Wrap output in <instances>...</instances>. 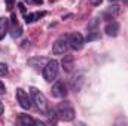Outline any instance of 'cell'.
I'll return each instance as SVG.
<instances>
[{"label":"cell","mask_w":128,"mask_h":126,"mask_svg":"<svg viewBox=\"0 0 128 126\" xmlns=\"http://www.w3.org/2000/svg\"><path fill=\"white\" fill-rule=\"evenodd\" d=\"M100 39V33L98 30H94V31H88V36H86V42H92V40H98Z\"/></svg>","instance_id":"obj_16"},{"label":"cell","mask_w":128,"mask_h":126,"mask_svg":"<svg viewBox=\"0 0 128 126\" xmlns=\"http://www.w3.org/2000/svg\"><path fill=\"white\" fill-rule=\"evenodd\" d=\"M4 92H6V86H4V83L0 80V95H3Z\"/></svg>","instance_id":"obj_20"},{"label":"cell","mask_w":128,"mask_h":126,"mask_svg":"<svg viewBox=\"0 0 128 126\" xmlns=\"http://www.w3.org/2000/svg\"><path fill=\"white\" fill-rule=\"evenodd\" d=\"M20 122L22 123V125H36V120L32 119L28 114H20Z\"/></svg>","instance_id":"obj_15"},{"label":"cell","mask_w":128,"mask_h":126,"mask_svg":"<svg viewBox=\"0 0 128 126\" xmlns=\"http://www.w3.org/2000/svg\"><path fill=\"white\" fill-rule=\"evenodd\" d=\"M45 13H40V12H34V13H26L24 15V19L27 24H32V22H36L37 19H40Z\"/></svg>","instance_id":"obj_13"},{"label":"cell","mask_w":128,"mask_h":126,"mask_svg":"<svg viewBox=\"0 0 128 126\" xmlns=\"http://www.w3.org/2000/svg\"><path fill=\"white\" fill-rule=\"evenodd\" d=\"M68 43H70V48L74 49V51H80L85 45V39L80 33H72L68 34Z\"/></svg>","instance_id":"obj_5"},{"label":"cell","mask_w":128,"mask_h":126,"mask_svg":"<svg viewBox=\"0 0 128 126\" xmlns=\"http://www.w3.org/2000/svg\"><path fill=\"white\" fill-rule=\"evenodd\" d=\"M58 68H60V63L57 60H51L45 64L43 67V77L46 82H52L57 79L58 76Z\"/></svg>","instance_id":"obj_2"},{"label":"cell","mask_w":128,"mask_h":126,"mask_svg":"<svg viewBox=\"0 0 128 126\" xmlns=\"http://www.w3.org/2000/svg\"><path fill=\"white\" fill-rule=\"evenodd\" d=\"M68 48H70V43H68V34H63V36H60V37L54 42L52 54H54V55H63V54L67 52Z\"/></svg>","instance_id":"obj_3"},{"label":"cell","mask_w":128,"mask_h":126,"mask_svg":"<svg viewBox=\"0 0 128 126\" xmlns=\"http://www.w3.org/2000/svg\"><path fill=\"white\" fill-rule=\"evenodd\" d=\"M16 101L20 102V105H21L24 110H30V107H32V99L28 98V94H27L24 89H21V88L16 89Z\"/></svg>","instance_id":"obj_6"},{"label":"cell","mask_w":128,"mask_h":126,"mask_svg":"<svg viewBox=\"0 0 128 126\" xmlns=\"http://www.w3.org/2000/svg\"><path fill=\"white\" fill-rule=\"evenodd\" d=\"M98 22H100V19H97L94 18L90 24H88V31H94V30H98Z\"/></svg>","instance_id":"obj_17"},{"label":"cell","mask_w":128,"mask_h":126,"mask_svg":"<svg viewBox=\"0 0 128 126\" xmlns=\"http://www.w3.org/2000/svg\"><path fill=\"white\" fill-rule=\"evenodd\" d=\"M18 7H20V10L26 15V6H24V3H18Z\"/></svg>","instance_id":"obj_21"},{"label":"cell","mask_w":128,"mask_h":126,"mask_svg":"<svg viewBox=\"0 0 128 126\" xmlns=\"http://www.w3.org/2000/svg\"><path fill=\"white\" fill-rule=\"evenodd\" d=\"M33 1H34L36 4H42V3H43V0H33Z\"/></svg>","instance_id":"obj_24"},{"label":"cell","mask_w":128,"mask_h":126,"mask_svg":"<svg viewBox=\"0 0 128 126\" xmlns=\"http://www.w3.org/2000/svg\"><path fill=\"white\" fill-rule=\"evenodd\" d=\"M119 12H121V7L118 6V4H112V6H109L104 12H103V18L104 19H113L115 16H118L119 15Z\"/></svg>","instance_id":"obj_9"},{"label":"cell","mask_w":128,"mask_h":126,"mask_svg":"<svg viewBox=\"0 0 128 126\" xmlns=\"http://www.w3.org/2000/svg\"><path fill=\"white\" fill-rule=\"evenodd\" d=\"M115 1H118V0H110V3H115Z\"/></svg>","instance_id":"obj_25"},{"label":"cell","mask_w":128,"mask_h":126,"mask_svg":"<svg viewBox=\"0 0 128 126\" xmlns=\"http://www.w3.org/2000/svg\"><path fill=\"white\" fill-rule=\"evenodd\" d=\"M45 63H48L45 58H30V60H28V65H32V67H34V68L43 67Z\"/></svg>","instance_id":"obj_14"},{"label":"cell","mask_w":128,"mask_h":126,"mask_svg":"<svg viewBox=\"0 0 128 126\" xmlns=\"http://www.w3.org/2000/svg\"><path fill=\"white\" fill-rule=\"evenodd\" d=\"M10 34H12V37H14V39L21 37V34H22V28L20 27V24H18V21H16V15H15V13H12V15H10Z\"/></svg>","instance_id":"obj_8"},{"label":"cell","mask_w":128,"mask_h":126,"mask_svg":"<svg viewBox=\"0 0 128 126\" xmlns=\"http://www.w3.org/2000/svg\"><path fill=\"white\" fill-rule=\"evenodd\" d=\"M52 95L55 96V98H66L67 94H68V91H67V85L64 83L63 80H58V82H55V85L52 86Z\"/></svg>","instance_id":"obj_7"},{"label":"cell","mask_w":128,"mask_h":126,"mask_svg":"<svg viewBox=\"0 0 128 126\" xmlns=\"http://www.w3.org/2000/svg\"><path fill=\"white\" fill-rule=\"evenodd\" d=\"M14 3H15V0H6V7H8V10H12Z\"/></svg>","instance_id":"obj_19"},{"label":"cell","mask_w":128,"mask_h":126,"mask_svg":"<svg viewBox=\"0 0 128 126\" xmlns=\"http://www.w3.org/2000/svg\"><path fill=\"white\" fill-rule=\"evenodd\" d=\"M124 3H127V4H128V0H124Z\"/></svg>","instance_id":"obj_26"},{"label":"cell","mask_w":128,"mask_h":126,"mask_svg":"<svg viewBox=\"0 0 128 126\" xmlns=\"http://www.w3.org/2000/svg\"><path fill=\"white\" fill-rule=\"evenodd\" d=\"M57 114L63 122H70L74 119V110L68 101H63L57 105Z\"/></svg>","instance_id":"obj_1"},{"label":"cell","mask_w":128,"mask_h":126,"mask_svg":"<svg viewBox=\"0 0 128 126\" xmlns=\"http://www.w3.org/2000/svg\"><path fill=\"white\" fill-rule=\"evenodd\" d=\"M8 31H9V19L6 16H2L0 18V40L4 39Z\"/></svg>","instance_id":"obj_11"},{"label":"cell","mask_w":128,"mask_h":126,"mask_svg":"<svg viewBox=\"0 0 128 126\" xmlns=\"http://www.w3.org/2000/svg\"><path fill=\"white\" fill-rule=\"evenodd\" d=\"M6 73H8V65L4 63H0V76H3Z\"/></svg>","instance_id":"obj_18"},{"label":"cell","mask_w":128,"mask_h":126,"mask_svg":"<svg viewBox=\"0 0 128 126\" xmlns=\"http://www.w3.org/2000/svg\"><path fill=\"white\" fill-rule=\"evenodd\" d=\"M73 61H74L73 55H64L63 61H61V65H63V68L66 70V71H70V70H72V67H73Z\"/></svg>","instance_id":"obj_12"},{"label":"cell","mask_w":128,"mask_h":126,"mask_svg":"<svg viewBox=\"0 0 128 126\" xmlns=\"http://www.w3.org/2000/svg\"><path fill=\"white\" fill-rule=\"evenodd\" d=\"M119 22H116V21H109L107 24H106V27H104V31L107 36H110V37H115V36H118V33H119Z\"/></svg>","instance_id":"obj_10"},{"label":"cell","mask_w":128,"mask_h":126,"mask_svg":"<svg viewBox=\"0 0 128 126\" xmlns=\"http://www.w3.org/2000/svg\"><path fill=\"white\" fill-rule=\"evenodd\" d=\"M30 95H32V101L34 102V105H36L39 110L46 111V107H48L46 96L42 94L37 88H30Z\"/></svg>","instance_id":"obj_4"},{"label":"cell","mask_w":128,"mask_h":126,"mask_svg":"<svg viewBox=\"0 0 128 126\" xmlns=\"http://www.w3.org/2000/svg\"><path fill=\"white\" fill-rule=\"evenodd\" d=\"M3 113H4V105H3V102L0 101V116H2Z\"/></svg>","instance_id":"obj_23"},{"label":"cell","mask_w":128,"mask_h":126,"mask_svg":"<svg viewBox=\"0 0 128 126\" xmlns=\"http://www.w3.org/2000/svg\"><path fill=\"white\" fill-rule=\"evenodd\" d=\"M101 1H103V0H90V3H91V4H100V3H101Z\"/></svg>","instance_id":"obj_22"}]
</instances>
